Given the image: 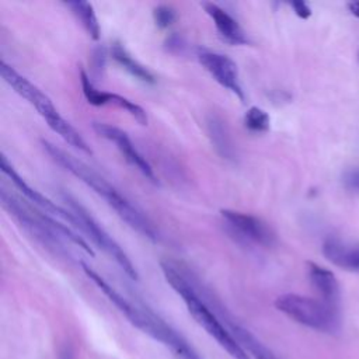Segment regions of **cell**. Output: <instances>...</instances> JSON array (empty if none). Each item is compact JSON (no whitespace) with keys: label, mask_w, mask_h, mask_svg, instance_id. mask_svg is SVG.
Wrapping results in <instances>:
<instances>
[{"label":"cell","mask_w":359,"mask_h":359,"mask_svg":"<svg viewBox=\"0 0 359 359\" xmlns=\"http://www.w3.org/2000/svg\"><path fill=\"white\" fill-rule=\"evenodd\" d=\"M342 181H344V185H345L346 189L359 194V167H353V168L346 170L344 172Z\"/></svg>","instance_id":"cell-21"},{"label":"cell","mask_w":359,"mask_h":359,"mask_svg":"<svg viewBox=\"0 0 359 359\" xmlns=\"http://www.w3.org/2000/svg\"><path fill=\"white\" fill-rule=\"evenodd\" d=\"M165 46L170 52H178L182 48V42L180 39V36L177 35H171L167 41H165Z\"/></svg>","instance_id":"cell-24"},{"label":"cell","mask_w":359,"mask_h":359,"mask_svg":"<svg viewBox=\"0 0 359 359\" xmlns=\"http://www.w3.org/2000/svg\"><path fill=\"white\" fill-rule=\"evenodd\" d=\"M93 129L101 137L112 142L116 146V149L121 151V154L125 157V160L130 165H133L143 177H146L151 182H157L151 165L137 151V149L135 147V144L132 143V140L129 139L126 132H123L122 129H119L116 126H112L109 123H102V122H94Z\"/></svg>","instance_id":"cell-9"},{"label":"cell","mask_w":359,"mask_h":359,"mask_svg":"<svg viewBox=\"0 0 359 359\" xmlns=\"http://www.w3.org/2000/svg\"><path fill=\"white\" fill-rule=\"evenodd\" d=\"M1 206L18 222V224L28 231L35 240L46 245V248L53 250L55 252H60L63 250L60 236L70 243L80 247L88 255H94L93 248L88 243L76 234L67 224L56 222V217H50L48 213H43L35 206H29L28 203L20 201L13 194L7 192V189L1 188L0 191Z\"/></svg>","instance_id":"cell-3"},{"label":"cell","mask_w":359,"mask_h":359,"mask_svg":"<svg viewBox=\"0 0 359 359\" xmlns=\"http://www.w3.org/2000/svg\"><path fill=\"white\" fill-rule=\"evenodd\" d=\"M42 147L57 165H60L63 170L69 171L72 175L83 181L98 196H101L130 229L136 230L139 234L151 241L157 240V230L149 220V217L140 209L132 205L130 201L126 199L104 177H101L97 171L88 167L84 161L66 153L65 150L59 149L48 140H42Z\"/></svg>","instance_id":"cell-1"},{"label":"cell","mask_w":359,"mask_h":359,"mask_svg":"<svg viewBox=\"0 0 359 359\" xmlns=\"http://www.w3.org/2000/svg\"><path fill=\"white\" fill-rule=\"evenodd\" d=\"M198 59L205 70L226 90L233 93L240 100H244V90L241 87L240 74L236 62L219 52L209 49H199Z\"/></svg>","instance_id":"cell-7"},{"label":"cell","mask_w":359,"mask_h":359,"mask_svg":"<svg viewBox=\"0 0 359 359\" xmlns=\"http://www.w3.org/2000/svg\"><path fill=\"white\" fill-rule=\"evenodd\" d=\"M105 59H107L105 49L102 46H98L93 55V69L97 74L105 67Z\"/></svg>","instance_id":"cell-22"},{"label":"cell","mask_w":359,"mask_h":359,"mask_svg":"<svg viewBox=\"0 0 359 359\" xmlns=\"http://www.w3.org/2000/svg\"><path fill=\"white\" fill-rule=\"evenodd\" d=\"M80 81H81V88H83V94L87 100L88 104L95 105V107H101V105H116L122 109H125L132 118H135L140 125H147V115L146 111L137 105L136 102L128 100L126 97L114 94V93H107V91H101L98 90L90 76L86 73L84 69H80Z\"/></svg>","instance_id":"cell-11"},{"label":"cell","mask_w":359,"mask_h":359,"mask_svg":"<svg viewBox=\"0 0 359 359\" xmlns=\"http://www.w3.org/2000/svg\"><path fill=\"white\" fill-rule=\"evenodd\" d=\"M161 271L170 286L181 296L194 320L234 359H251L248 352L230 332L224 321L212 307L203 294L196 289L192 275L170 261L160 262Z\"/></svg>","instance_id":"cell-2"},{"label":"cell","mask_w":359,"mask_h":359,"mask_svg":"<svg viewBox=\"0 0 359 359\" xmlns=\"http://www.w3.org/2000/svg\"><path fill=\"white\" fill-rule=\"evenodd\" d=\"M220 215L224 222L245 240H250L262 247H272L276 243L273 230L259 217L230 209L220 210Z\"/></svg>","instance_id":"cell-8"},{"label":"cell","mask_w":359,"mask_h":359,"mask_svg":"<svg viewBox=\"0 0 359 359\" xmlns=\"http://www.w3.org/2000/svg\"><path fill=\"white\" fill-rule=\"evenodd\" d=\"M217 314L220 316L222 320H224V324L227 325V328L230 330V332L234 335V338L240 342V345L248 352V355L251 356V359H279L272 351H269L255 335H252L247 328L241 327L240 324L234 323L233 320H230L223 311L222 309L217 310Z\"/></svg>","instance_id":"cell-15"},{"label":"cell","mask_w":359,"mask_h":359,"mask_svg":"<svg viewBox=\"0 0 359 359\" xmlns=\"http://www.w3.org/2000/svg\"><path fill=\"white\" fill-rule=\"evenodd\" d=\"M294 14L303 20L309 18L311 15V8L309 7V4L306 1H302V0H296V1H292L290 3Z\"/></svg>","instance_id":"cell-23"},{"label":"cell","mask_w":359,"mask_h":359,"mask_svg":"<svg viewBox=\"0 0 359 359\" xmlns=\"http://www.w3.org/2000/svg\"><path fill=\"white\" fill-rule=\"evenodd\" d=\"M348 8H349V11H351L355 17L359 18V0H358V1H351V3H348Z\"/></svg>","instance_id":"cell-26"},{"label":"cell","mask_w":359,"mask_h":359,"mask_svg":"<svg viewBox=\"0 0 359 359\" xmlns=\"http://www.w3.org/2000/svg\"><path fill=\"white\" fill-rule=\"evenodd\" d=\"M177 18V13L172 7L165 6V4H160L153 10V20L156 22V25L161 29L168 28L170 25H172V22Z\"/></svg>","instance_id":"cell-20"},{"label":"cell","mask_w":359,"mask_h":359,"mask_svg":"<svg viewBox=\"0 0 359 359\" xmlns=\"http://www.w3.org/2000/svg\"><path fill=\"white\" fill-rule=\"evenodd\" d=\"M275 307L307 328L335 334L341 328L339 310L321 299H313L296 293H286L275 300Z\"/></svg>","instance_id":"cell-4"},{"label":"cell","mask_w":359,"mask_h":359,"mask_svg":"<svg viewBox=\"0 0 359 359\" xmlns=\"http://www.w3.org/2000/svg\"><path fill=\"white\" fill-rule=\"evenodd\" d=\"M66 6L72 10L74 17L80 21L81 27L86 29L90 38H93L94 41L100 39L101 28H100L95 11L93 8V4L88 1H67Z\"/></svg>","instance_id":"cell-18"},{"label":"cell","mask_w":359,"mask_h":359,"mask_svg":"<svg viewBox=\"0 0 359 359\" xmlns=\"http://www.w3.org/2000/svg\"><path fill=\"white\" fill-rule=\"evenodd\" d=\"M244 125L252 133H264L269 129V115L258 107H251L244 115Z\"/></svg>","instance_id":"cell-19"},{"label":"cell","mask_w":359,"mask_h":359,"mask_svg":"<svg viewBox=\"0 0 359 359\" xmlns=\"http://www.w3.org/2000/svg\"><path fill=\"white\" fill-rule=\"evenodd\" d=\"M323 255L334 265L346 271H359V244L328 236L323 243Z\"/></svg>","instance_id":"cell-12"},{"label":"cell","mask_w":359,"mask_h":359,"mask_svg":"<svg viewBox=\"0 0 359 359\" xmlns=\"http://www.w3.org/2000/svg\"><path fill=\"white\" fill-rule=\"evenodd\" d=\"M307 271L310 283L314 287V290L320 294L321 300L331 306L338 307L339 285L335 275L316 262H307Z\"/></svg>","instance_id":"cell-14"},{"label":"cell","mask_w":359,"mask_h":359,"mask_svg":"<svg viewBox=\"0 0 359 359\" xmlns=\"http://www.w3.org/2000/svg\"><path fill=\"white\" fill-rule=\"evenodd\" d=\"M206 14L213 20V24L220 34V36L231 45H245L248 43V36L240 27L236 18H233L226 10L215 3H202Z\"/></svg>","instance_id":"cell-13"},{"label":"cell","mask_w":359,"mask_h":359,"mask_svg":"<svg viewBox=\"0 0 359 359\" xmlns=\"http://www.w3.org/2000/svg\"><path fill=\"white\" fill-rule=\"evenodd\" d=\"M111 53H112V57L115 59V62L118 65H121L129 74H132L137 80H140L143 83H147V84L156 83L154 74L147 67H144L142 63H139L136 59H133L122 43L115 42L112 45Z\"/></svg>","instance_id":"cell-17"},{"label":"cell","mask_w":359,"mask_h":359,"mask_svg":"<svg viewBox=\"0 0 359 359\" xmlns=\"http://www.w3.org/2000/svg\"><path fill=\"white\" fill-rule=\"evenodd\" d=\"M63 199L69 208V210L74 216V227L84 233L98 248H101L115 264L126 273L128 278L137 280V271L121 245L98 224V222L83 208L74 198L69 194L63 195Z\"/></svg>","instance_id":"cell-5"},{"label":"cell","mask_w":359,"mask_h":359,"mask_svg":"<svg viewBox=\"0 0 359 359\" xmlns=\"http://www.w3.org/2000/svg\"><path fill=\"white\" fill-rule=\"evenodd\" d=\"M59 359H76L74 356V351L70 345H65L60 351V355H59Z\"/></svg>","instance_id":"cell-25"},{"label":"cell","mask_w":359,"mask_h":359,"mask_svg":"<svg viewBox=\"0 0 359 359\" xmlns=\"http://www.w3.org/2000/svg\"><path fill=\"white\" fill-rule=\"evenodd\" d=\"M0 168L3 171L4 175H7L10 178V181L14 184V187L25 196V199H28L34 206H38L39 209L45 210L48 215H52L53 217H59L70 224H74V216L69 209H63L59 205H56L55 202H52L49 198H46L45 195H42L41 192H38L36 189H34L32 187H29L22 178L21 175L13 168L11 163L7 160V157L4 154L0 156Z\"/></svg>","instance_id":"cell-10"},{"label":"cell","mask_w":359,"mask_h":359,"mask_svg":"<svg viewBox=\"0 0 359 359\" xmlns=\"http://www.w3.org/2000/svg\"><path fill=\"white\" fill-rule=\"evenodd\" d=\"M0 74L3 80L18 95H21L38 111V114L46 121L48 125H50V122H55L57 118H60V114L57 112L52 100L45 93H42L35 84H32L28 79L21 76L14 67L7 65L4 60L0 62Z\"/></svg>","instance_id":"cell-6"},{"label":"cell","mask_w":359,"mask_h":359,"mask_svg":"<svg viewBox=\"0 0 359 359\" xmlns=\"http://www.w3.org/2000/svg\"><path fill=\"white\" fill-rule=\"evenodd\" d=\"M208 136L215 150L226 160H234L236 150L226 122L217 115H209L206 119Z\"/></svg>","instance_id":"cell-16"}]
</instances>
